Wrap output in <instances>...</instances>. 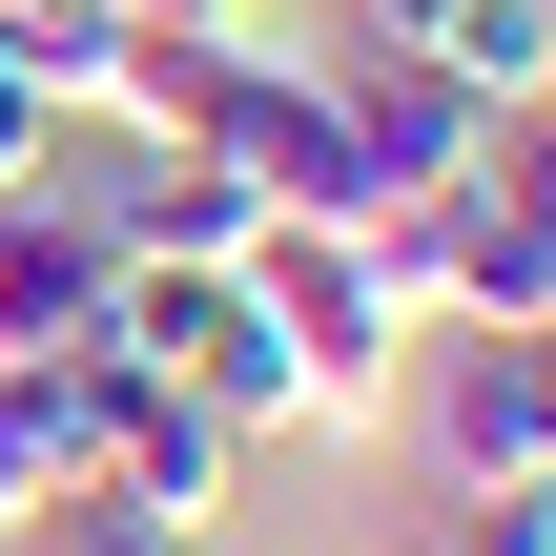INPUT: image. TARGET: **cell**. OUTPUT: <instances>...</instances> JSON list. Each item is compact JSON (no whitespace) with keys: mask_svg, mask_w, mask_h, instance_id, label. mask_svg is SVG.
I'll use <instances>...</instances> for the list:
<instances>
[{"mask_svg":"<svg viewBox=\"0 0 556 556\" xmlns=\"http://www.w3.org/2000/svg\"><path fill=\"white\" fill-rule=\"evenodd\" d=\"M248 289H268L289 371H309V433H392V351L433 330L392 227H248Z\"/></svg>","mask_w":556,"mask_h":556,"instance_id":"obj_1","label":"cell"},{"mask_svg":"<svg viewBox=\"0 0 556 556\" xmlns=\"http://www.w3.org/2000/svg\"><path fill=\"white\" fill-rule=\"evenodd\" d=\"M103 351H124V371H165V392H206L248 454H268V433H309V371H289V330H268V289H248V268H124Z\"/></svg>","mask_w":556,"mask_h":556,"instance_id":"obj_2","label":"cell"},{"mask_svg":"<svg viewBox=\"0 0 556 556\" xmlns=\"http://www.w3.org/2000/svg\"><path fill=\"white\" fill-rule=\"evenodd\" d=\"M330 103H351V144H371V186H392V227H413V206H433V186L475 165V124H495L475 83H433V62H413V41H371V21L330 41Z\"/></svg>","mask_w":556,"mask_h":556,"instance_id":"obj_3","label":"cell"},{"mask_svg":"<svg viewBox=\"0 0 556 556\" xmlns=\"http://www.w3.org/2000/svg\"><path fill=\"white\" fill-rule=\"evenodd\" d=\"M103 413H124V351H0V516L103 495Z\"/></svg>","mask_w":556,"mask_h":556,"instance_id":"obj_4","label":"cell"},{"mask_svg":"<svg viewBox=\"0 0 556 556\" xmlns=\"http://www.w3.org/2000/svg\"><path fill=\"white\" fill-rule=\"evenodd\" d=\"M433 454L556 495V330H454V351H433Z\"/></svg>","mask_w":556,"mask_h":556,"instance_id":"obj_5","label":"cell"},{"mask_svg":"<svg viewBox=\"0 0 556 556\" xmlns=\"http://www.w3.org/2000/svg\"><path fill=\"white\" fill-rule=\"evenodd\" d=\"M103 309H124V248L62 186H0V351H103Z\"/></svg>","mask_w":556,"mask_h":556,"instance_id":"obj_6","label":"cell"},{"mask_svg":"<svg viewBox=\"0 0 556 556\" xmlns=\"http://www.w3.org/2000/svg\"><path fill=\"white\" fill-rule=\"evenodd\" d=\"M227 475H248V433H227L206 392L124 371V413H103V495H124V516H165V536H206V516H227Z\"/></svg>","mask_w":556,"mask_h":556,"instance_id":"obj_7","label":"cell"},{"mask_svg":"<svg viewBox=\"0 0 556 556\" xmlns=\"http://www.w3.org/2000/svg\"><path fill=\"white\" fill-rule=\"evenodd\" d=\"M371 41H413L433 83H475V103H536L556 83V0H351Z\"/></svg>","mask_w":556,"mask_h":556,"instance_id":"obj_8","label":"cell"},{"mask_svg":"<svg viewBox=\"0 0 556 556\" xmlns=\"http://www.w3.org/2000/svg\"><path fill=\"white\" fill-rule=\"evenodd\" d=\"M433 556H556V495H536V475H454Z\"/></svg>","mask_w":556,"mask_h":556,"instance_id":"obj_9","label":"cell"},{"mask_svg":"<svg viewBox=\"0 0 556 556\" xmlns=\"http://www.w3.org/2000/svg\"><path fill=\"white\" fill-rule=\"evenodd\" d=\"M475 186H516V206H556V83H536V103H495V124H475Z\"/></svg>","mask_w":556,"mask_h":556,"instance_id":"obj_10","label":"cell"},{"mask_svg":"<svg viewBox=\"0 0 556 556\" xmlns=\"http://www.w3.org/2000/svg\"><path fill=\"white\" fill-rule=\"evenodd\" d=\"M41 556H206V536H165V516H124V495H62V516H21Z\"/></svg>","mask_w":556,"mask_h":556,"instance_id":"obj_11","label":"cell"},{"mask_svg":"<svg viewBox=\"0 0 556 556\" xmlns=\"http://www.w3.org/2000/svg\"><path fill=\"white\" fill-rule=\"evenodd\" d=\"M41 165H62V103H41V83L0 62V186H41Z\"/></svg>","mask_w":556,"mask_h":556,"instance_id":"obj_12","label":"cell"},{"mask_svg":"<svg viewBox=\"0 0 556 556\" xmlns=\"http://www.w3.org/2000/svg\"><path fill=\"white\" fill-rule=\"evenodd\" d=\"M124 21H248V0H124Z\"/></svg>","mask_w":556,"mask_h":556,"instance_id":"obj_13","label":"cell"}]
</instances>
